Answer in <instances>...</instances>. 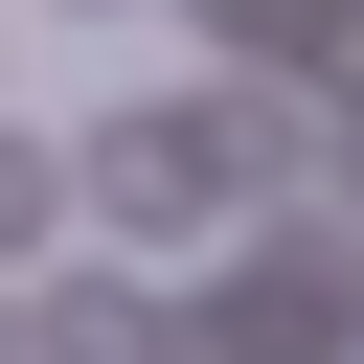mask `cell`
I'll return each instance as SVG.
<instances>
[{
    "instance_id": "1",
    "label": "cell",
    "mask_w": 364,
    "mask_h": 364,
    "mask_svg": "<svg viewBox=\"0 0 364 364\" xmlns=\"http://www.w3.org/2000/svg\"><path fill=\"white\" fill-rule=\"evenodd\" d=\"M68 182H91V228H114V250H205V228H228L205 91H159V114H91V159H68Z\"/></svg>"
},
{
    "instance_id": "2",
    "label": "cell",
    "mask_w": 364,
    "mask_h": 364,
    "mask_svg": "<svg viewBox=\"0 0 364 364\" xmlns=\"http://www.w3.org/2000/svg\"><path fill=\"white\" fill-rule=\"evenodd\" d=\"M341 341H364V250L273 228L250 273H205V341H182V364H341Z\"/></svg>"
},
{
    "instance_id": "3",
    "label": "cell",
    "mask_w": 364,
    "mask_h": 364,
    "mask_svg": "<svg viewBox=\"0 0 364 364\" xmlns=\"http://www.w3.org/2000/svg\"><path fill=\"white\" fill-rule=\"evenodd\" d=\"M23 364H159V296H136V273H46Z\"/></svg>"
},
{
    "instance_id": "4",
    "label": "cell",
    "mask_w": 364,
    "mask_h": 364,
    "mask_svg": "<svg viewBox=\"0 0 364 364\" xmlns=\"http://www.w3.org/2000/svg\"><path fill=\"white\" fill-rule=\"evenodd\" d=\"M46 205H68V182H46V136H0V250H46Z\"/></svg>"
},
{
    "instance_id": "5",
    "label": "cell",
    "mask_w": 364,
    "mask_h": 364,
    "mask_svg": "<svg viewBox=\"0 0 364 364\" xmlns=\"http://www.w3.org/2000/svg\"><path fill=\"white\" fill-rule=\"evenodd\" d=\"M0 364H23V296H0Z\"/></svg>"
}]
</instances>
